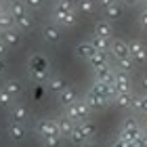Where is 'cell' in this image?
Here are the masks:
<instances>
[{
    "mask_svg": "<svg viewBox=\"0 0 147 147\" xmlns=\"http://www.w3.org/2000/svg\"><path fill=\"white\" fill-rule=\"evenodd\" d=\"M88 63H90L92 69H95V67H103V65H111V63H109V53L95 51V55L88 59Z\"/></svg>",
    "mask_w": 147,
    "mask_h": 147,
    "instance_id": "cell-25",
    "label": "cell"
},
{
    "mask_svg": "<svg viewBox=\"0 0 147 147\" xmlns=\"http://www.w3.org/2000/svg\"><path fill=\"white\" fill-rule=\"evenodd\" d=\"M11 28H15V17L9 13V9H4V13L0 15V32L11 30Z\"/></svg>",
    "mask_w": 147,
    "mask_h": 147,
    "instance_id": "cell-30",
    "label": "cell"
},
{
    "mask_svg": "<svg viewBox=\"0 0 147 147\" xmlns=\"http://www.w3.org/2000/svg\"><path fill=\"white\" fill-rule=\"evenodd\" d=\"M63 116H67L76 124H80V122H84V120H90L92 109L84 103V99H82V101L78 99V101L71 103V105H63Z\"/></svg>",
    "mask_w": 147,
    "mask_h": 147,
    "instance_id": "cell-2",
    "label": "cell"
},
{
    "mask_svg": "<svg viewBox=\"0 0 147 147\" xmlns=\"http://www.w3.org/2000/svg\"><path fill=\"white\" fill-rule=\"evenodd\" d=\"M95 11H97V2H95V0H78V15L92 17Z\"/></svg>",
    "mask_w": 147,
    "mask_h": 147,
    "instance_id": "cell-21",
    "label": "cell"
},
{
    "mask_svg": "<svg viewBox=\"0 0 147 147\" xmlns=\"http://www.w3.org/2000/svg\"><path fill=\"white\" fill-rule=\"evenodd\" d=\"M80 147H99V143H97V141H92V139H90V141H86V143H82Z\"/></svg>",
    "mask_w": 147,
    "mask_h": 147,
    "instance_id": "cell-46",
    "label": "cell"
},
{
    "mask_svg": "<svg viewBox=\"0 0 147 147\" xmlns=\"http://www.w3.org/2000/svg\"><path fill=\"white\" fill-rule=\"evenodd\" d=\"M13 103H15V99H13L4 88H0V107H6V109H9Z\"/></svg>",
    "mask_w": 147,
    "mask_h": 147,
    "instance_id": "cell-35",
    "label": "cell"
},
{
    "mask_svg": "<svg viewBox=\"0 0 147 147\" xmlns=\"http://www.w3.org/2000/svg\"><path fill=\"white\" fill-rule=\"evenodd\" d=\"M57 99H59V103H61V107L63 105H71V103H76L78 101V90L74 88V86H65V88L57 95Z\"/></svg>",
    "mask_w": 147,
    "mask_h": 147,
    "instance_id": "cell-16",
    "label": "cell"
},
{
    "mask_svg": "<svg viewBox=\"0 0 147 147\" xmlns=\"http://www.w3.org/2000/svg\"><path fill=\"white\" fill-rule=\"evenodd\" d=\"M55 6H59V9H63V11L78 13V2H76V0H57Z\"/></svg>",
    "mask_w": 147,
    "mask_h": 147,
    "instance_id": "cell-34",
    "label": "cell"
},
{
    "mask_svg": "<svg viewBox=\"0 0 147 147\" xmlns=\"http://www.w3.org/2000/svg\"><path fill=\"white\" fill-rule=\"evenodd\" d=\"M42 147H63V137H40Z\"/></svg>",
    "mask_w": 147,
    "mask_h": 147,
    "instance_id": "cell-33",
    "label": "cell"
},
{
    "mask_svg": "<svg viewBox=\"0 0 147 147\" xmlns=\"http://www.w3.org/2000/svg\"><path fill=\"white\" fill-rule=\"evenodd\" d=\"M36 132L40 137H61L57 118H40L36 122Z\"/></svg>",
    "mask_w": 147,
    "mask_h": 147,
    "instance_id": "cell-5",
    "label": "cell"
},
{
    "mask_svg": "<svg viewBox=\"0 0 147 147\" xmlns=\"http://www.w3.org/2000/svg\"><path fill=\"white\" fill-rule=\"evenodd\" d=\"M126 147H143V143L139 141V139H130V141H124Z\"/></svg>",
    "mask_w": 147,
    "mask_h": 147,
    "instance_id": "cell-39",
    "label": "cell"
},
{
    "mask_svg": "<svg viewBox=\"0 0 147 147\" xmlns=\"http://www.w3.org/2000/svg\"><path fill=\"white\" fill-rule=\"evenodd\" d=\"M122 15H124V4L122 2H116V4L107 6V9H103V17L107 21H118V19H122Z\"/></svg>",
    "mask_w": 147,
    "mask_h": 147,
    "instance_id": "cell-18",
    "label": "cell"
},
{
    "mask_svg": "<svg viewBox=\"0 0 147 147\" xmlns=\"http://www.w3.org/2000/svg\"><path fill=\"white\" fill-rule=\"evenodd\" d=\"M141 130H143L141 124H139L132 116H128L122 122V128H120V135L118 137L122 139V141H130V139H139V137H141Z\"/></svg>",
    "mask_w": 147,
    "mask_h": 147,
    "instance_id": "cell-4",
    "label": "cell"
},
{
    "mask_svg": "<svg viewBox=\"0 0 147 147\" xmlns=\"http://www.w3.org/2000/svg\"><path fill=\"white\" fill-rule=\"evenodd\" d=\"M25 6L28 11H40L44 6V0H25Z\"/></svg>",
    "mask_w": 147,
    "mask_h": 147,
    "instance_id": "cell-37",
    "label": "cell"
},
{
    "mask_svg": "<svg viewBox=\"0 0 147 147\" xmlns=\"http://www.w3.org/2000/svg\"><path fill=\"white\" fill-rule=\"evenodd\" d=\"M9 13L17 19V17L25 15V13H30V11L25 6V0H9Z\"/></svg>",
    "mask_w": 147,
    "mask_h": 147,
    "instance_id": "cell-26",
    "label": "cell"
},
{
    "mask_svg": "<svg viewBox=\"0 0 147 147\" xmlns=\"http://www.w3.org/2000/svg\"><path fill=\"white\" fill-rule=\"evenodd\" d=\"M141 88H143V92H147V74L141 76Z\"/></svg>",
    "mask_w": 147,
    "mask_h": 147,
    "instance_id": "cell-44",
    "label": "cell"
},
{
    "mask_svg": "<svg viewBox=\"0 0 147 147\" xmlns=\"http://www.w3.org/2000/svg\"><path fill=\"white\" fill-rule=\"evenodd\" d=\"M46 84H49V90L53 92V95H59V92L67 86V82H65L63 76H51L49 80H46Z\"/></svg>",
    "mask_w": 147,
    "mask_h": 147,
    "instance_id": "cell-24",
    "label": "cell"
},
{
    "mask_svg": "<svg viewBox=\"0 0 147 147\" xmlns=\"http://www.w3.org/2000/svg\"><path fill=\"white\" fill-rule=\"evenodd\" d=\"M88 42L95 46V51H101V53H109V49H111V38H103V36L92 34V38Z\"/></svg>",
    "mask_w": 147,
    "mask_h": 147,
    "instance_id": "cell-22",
    "label": "cell"
},
{
    "mask_svg": "<svg viewBox=\"0 0 147 147\" xmlns=\"http://www.w3.org/2000/svg\"><path fill=\"white\" fill-rule=\"evenodd\" d=\"M6 71V59H0V76Z\"/></svg>",
    "mask_w": 147,
    "mask_h": 147,
    "instance_id": "cell-47",
    "label": "cell"
},
{
    "mask_svg": "<svg viewBox=\"0 0 147 147\" xmlns=\"http://www.w3.org/2000/svg\"><path fill=\"white\" fill-rule=\"evenodd\" d=\"M139 23H141V28H147V9L141 13V17H139Z\"/></svg>",
    "mask_w": 147,
    "mask_h": 147,
    "instance_id": "cell-41",
    "label": "cell"
},
{
    "mask_svg": "<svg viewBox=\"0 0 147 147\" xmlns=\"http://www.w3.org/2000/svg\"><path fill=\"white\" fill-rule=\"evenodd\" d=\"M92 32H95L97 36H103V38H111V34H113L111 21H107V19H101V21H97V23H95V28H92Z\"/></svg>",
    "mask_w": 147,
    "mask_h": 147,
    "instance_id": "cell-23",
    "label": "cell"
},
{
    "mask_svg": "<svg viewBox=\"0 0 147 147\" xmlns=\"http://www.w3.org/2000/svg\"><path fill=\"white\" fill-rule=\"evenodd\" d=\"M2 13H4V4L0 2V15H2Z\"/></svg>",
    "mask_w": 147,
    "mask_h": 147,
    "instance_id": "cell-48",
    "label": "cell"
},
{
    "mask_svg": "<svg viewBox=\"0 0 147 147\" xmlns=\"http://www.w3.org/2000/svg\"><path fill=\"white\" fill-rule=\"evenodd\" d=\"M116 2H120V0H97V4L101 6V9H107V6L116 4Z\"/></svg>",
    "mask_w": 147,
    "mask_h": 147,
    "instance_id": "cell-38",
    "label": "cell"
},
{
    "mask_svg": "<svg viewBox=\"0 0 147 147\" xmlns=\"http://www.w3.org/2000/svg\"><path fill=\"white\" fill-rule=\"evenodd\" d=\"M90 90L97 92V95H101L103 99H107L109 103H113V99H116V95H118L116 84H113V82H101V80H95Z\"/></svg>",
    "mask_w": 147,
    "mask_h": 147,
    "instance_id": "cell-6",
    "label": "cell"
},
{
    "mask_svg": "<svg viewBox=\"0 0 147 147\" xmlns=\"http://www.w3.org/2000/svg\"><path fill=\"white\" fill-rule=\"evenodd\" d=\"M0 40L9 46V49H19V46L23 44V32H19L17 28H11V30H4L0 32Z\"/></svg>",
    "mask_w": 147,
    "mask_h": 147,
    "instance_id": "cell-7",
    "label": "cell"
},
{
    "mask_svg": "<svg viewBox=\"0 0 147 147\" xmlns=\"http://www.w3.org/2000/svg\"><path fill=\"white\" fill-rule=\"evenodd\" d=\"M137 95H132V90L128 92H118L113 99V105H118L120 109H137Z\"/></svg>",
    "mask_w": 147,
    "mask_h": 147,
    "instance_id": "cell-10",
    "label": "cell"
},
{
    "mask_svg": "<svg viewBox=\"0 0 147 147\" xmlns=\"http://www.w3.org/2000/svg\"><path fill=\"white\" fill-rule=\"evenodd\" d=\"M139 141L143 143V147H147V128L141 130V137H139Z\"/></svg>",
    "mask_w": 147,
    "mask_h": 147,
    "instance_id": "cell-42",
    "label": "cell"
},
{
    "mask_svg": "<svg viewBox=\"0 0 147 147\" xmlns=\"http://www.w3.org/2000/svg\"><path fill=\"white\" fill-rule=\"evenodd\" d=\"M57 124H59V132H61V137H69V132L76 128V122H74V120H69L67 116L57 118Z\"/></svg>",
    "mask_w": 147,
    "mask_h": 147,
    "instance_id": "cell-27",
    "label": "cell"
},
{
    "mask_svg": "<svg viewBox=\"0 0 147 147\" xmlns=\"http://www.w3.org/2000/svg\"><path fill=\"white\" fill-rule=\"evenodd\" d=\"M124 6H135V4H139V0H120Z\"/></svg>",
    "mask_w": 147,
    "mask_h": 147,
    "instance_id": "cell-45",
    "label": "cell"
},
{
    "mask_svg": "<svg viewBox=\"0 0 147 147\" xmlns=\"http://www.w3.org/2000/svg\"><path fill=\"white\" fill-rule=\"evenodd\" d=\"M137 109L147 116V92H143V95L137 99Z\"/></svg>",
    "mask_w": 147,
    "mask_h": 147,
    "instance_id": "cell-36",
    "label": "cell"
},
{
    "mask_svg": "<svg viewBox=\"0 0 147 147\" xmlns=\"http://www.w3.org/2000/svg\"><path fill=\"white\" fill-rule=\"evenodd\" d=\"M109 147H126V143H124V141H122V139H120V137H118V139H116V141H113V143H111Z\"/></svg>",
    "mask_w": 147,
    "mask_h": 147,
    "instance_id": "cell-43",
    "label": "cell"
},
{
    "mask_svg": "<svg viewBox=\"0 0 147 147\" xmlns=\"http://www.w3.org/2000/svg\"><path fill=\"white\" fill-rule=\"evenodd\" d=\"M84 103L88 105V107H90L92 111H101L103 107H107V105H109V101H107V99H103L101 95H97V92H92V90H88V92H86Z\"/></svg>",
    "mask_w": 147,
    "mask_h": 147,
    "instance_id": "cell-13",
    "label": "cell"
},
{
    "mask_svg": "<svg viewBox=\"0 0 147 147\" xmlns=\"http://www.w3.org/2000/svg\"><path fill=\"white\" fill-rule=\"evenodd\" d=\"M2 88L9 92L13 99H19V97H21V92H23V84L19 82L17 78H9V80H6V82L2 84Z\"/></svg>",
    "mask_w": 147,
    "mask_h": 147,
    "instance_id": "cell-17",
    "label": "cell"
},
{
    "mask_svg": "<svg viewBox=\"0 0 147 147\" xmlns=\"http://www.w3.org/2000/svg\"><path fill=\"white\" fill-rule=\"evenodd\" d=\"M0 2H2V4H4V2H9V0H0Z\"/></svg>",
    "mask_w": 147,
    "mask_h": 147,
    "instance_id": "cell-49",
    "label": "cell"
},
{
    "mask_svg": "<svg viewBox=\"0 0 147 147\" xmlns=\"http://www.w3.org/2000/svg\"><path fill=\"white\" fill-rule=\"evenodd\" d=\"M53 23L57 25V28H61V30H65V28H74L76 25V21H78V13H71V11H63V9H59V6H55L53 9Z\"/></svg>",
    "mask_w": 147,
    "mask_h": 147,
    "instance_id": "cell-3",
    "label": "cell"
},
{
    "mask_svg": "<svg viewBox=\"0 0 147 147\" xmlns=\"http://www.w3.org/2000/svg\"><path fill=\"white\" fill-rule=\"evenodd\" d=\"M113 67L120 69V71H130L135 67V61H132V57H124V59H116V63H113Z\"/></svg>",
    "mask_w": 147,
    "mask_h": 147,
    "instance_id": "cell-32",
    "label": "cell"
},
{
    "mask_svg": "<svg viewBox=\"0 0 147 147\" xmlns=\"http://www.w3.org/2000/svg\"><path fill=\"white\" fill-rule=\"evenodd\" d=\"M95 80H101V82H113V74L116 69L111 65H103V67H95Z\"/></svg>",
    "mask_w": 147,
    "mask_h": 147,
    "instance_id": "cell-20",
    "label": "cell"
},
{
    "mask_svg": "<svg viewBox=\"0 0 147 147\" xmlns=\"http://www.w3.org/2000/svg\"><path fill=\"white\" fill-rule=\"evenodd\" d=\"M67 139H69V143H71V145H76V147H80L82 143H86V137L82 135V130L78 128V124H76V128L69 132V137H67Z\"/></svg>",
    "mask_w": 147,
    "mask_h": 147,
    "instance_id": "cell-31",
    "label": "cell"
},
{
    "mask_svg": "<svg viewBox=\"0 0 147 147\" xmlns=\"http://www.w3.org/2000/svg\"><path fill=\"white\" fill-rule=\"evenodd\" d=\"M42 40L46 44H59V40H61V28H57L55 23H49L42 28Z\"/></svg>",
    "mask_w": 147,
    "mask_h": 147,
    "instance_id": "cell-12",
    "label": "cell"
},
{
    "mask_svg": "<svg viewBox=\"0 0 147 147\" xmlns=\"http://www.w3.org/2000/svg\"><path fill=\"white\" fill-rule=\"evenodd\" d=\"M15 28L19 32H30L32 28H34V19L30 17V13H25V15H21V17L15 19Z\"/></svg>",
    "mask_w": 147,
    "mask_h": 147,
    "instance_id": "cell-28",
    "label": "cell"
},
{
    "mask_svg": "<svg viewBox=\"0 0 147 147\" xmlns=\"http://www.w3.org/2000/svg\"><path fill=\"white\" fill-rule=\"evenodd\" d=\"M113 84H116L118 92H128L130 90V76H128V71L116 69V74H113Z\"/></svg>",
    "mask_w": 147,
    "mask_h": 147,
    "instance_id": "cell-15",
    "label": "cell"
},
{
    "mask_svg": "<svg viewBox=\"0 0 147 147\" xmlns=\"http://www.w3.org/2000/svg\"><path fill=\"white\" fill-rule=\"evenodd\" d=\"M11 49H9V46H6L4 42H2V40H0V59H4L6 57V53H9Z\"/></svg>",
    "mask_w": 147,
    "mask_h": 147,
    "instance_id": "cell-40",
    "label": "cell"
},
{
    "mask_svg": "<svg viewBox=\"0 0 147 147\" xmlns=\"http://www.w3.org/2000/svg\"><path fill=\"white\" fill-rule=\"evenodd\" d=\"M74 55H76L78 59L88 61V59L95 55V46H92L90 42H80V44H76V49H74Z\"/></svg>",
    "mask_w": 147,
    "mask_h": 147,
    "instance_id": "cell-19",
    "label": "cell"
},
{
    "mask_svg": "<svg viewBox=\"0 0 147 147\" xmlns=\"http://www.w3.org/2000/svg\"><path fill=\"white\" fill-rule=\"evenodd\" d=\"M109 55L116 59H124V57H130V51H128V42L122 38H111V49H109Z\"/></svg>",
    "mask_w": 147,
    "mask_h": 147,
    "instance_id": "cell-9",
    "label": "cell"
},
{
    "mask_svg": "<svg viewBox=\"0 0 147 147\" xmlns=\"http://www.w3.org/2000/svg\"><path fill=\"white\" fill-rule=\"evenodd\" d=\"M6 135L13 143H21L25 135H28V130H25V124H19V122H11L6 126Z\"/></svg>",
    "mask_w": 147,
    "mask_h": 147,
    "instance_id": "cell-14",
    "label": "cell"
},
{
    "mask_svg": "<svg viewBox=\"0 0 147 147\" xmlns=\"http://www.w3.org/2000/svg\"><path fill=\"white\" fill-rule=\"evenodd\" d=\"M128 51H130V57H132L135 63H145L147 61V46L141 42V40H130Z\"/></svg>",
    "mask_w": 147,
    "mask_h": 147,
    "instance_id": "cell-8",
    "label": "cell"
},
{
    "mask_svg": "<svg viewBox=\"0 0 147 147\" xmlns=\"http://www.w3.org/2000/svg\"><path fill=\"white\" fill-rule=\"evenodd\" d=\"M9 116H11V122H19V124H25L28 122V116L30 111L23 103H13L9 107Z\"/></svg>",
    "mask_w": 147,
    "mask_h": 147,
    "instance_id": "cell-11",
    "label": "cell"
},
{
    "mask_svg": "<svg viewBox=\"0 0 147 147\" xmlns=\"http://www.w3.org/2000/svg\"><path fill=\"white\" fill-rule=\"evenodd\" d=\"M28 74L34 82H44L51 78V61L44 55H32L28 61Z\"/></svg>",
    "mask_w": 147,
    "mask_h": 147,
    "instance_id": "cell-1",
    "label": "cell"
},
{
    "mask_svg": "<svg viewBox=\"0 0 147 147\" xmlns=\"http://www.w3.org/2000/svg\"><path fill=\"white\" fill-rule=\"evenodd\" d=\"M78 128L82 130V135L86 137V141H90V139L97 135V126L92 124L90 120H84V122H80V124H78Z\"/></svg>",
    "mask_w": 147,
    "mask_h": 147,
    "instance_id": "cell-29",
    "label": "cell"
}]
</instances>
